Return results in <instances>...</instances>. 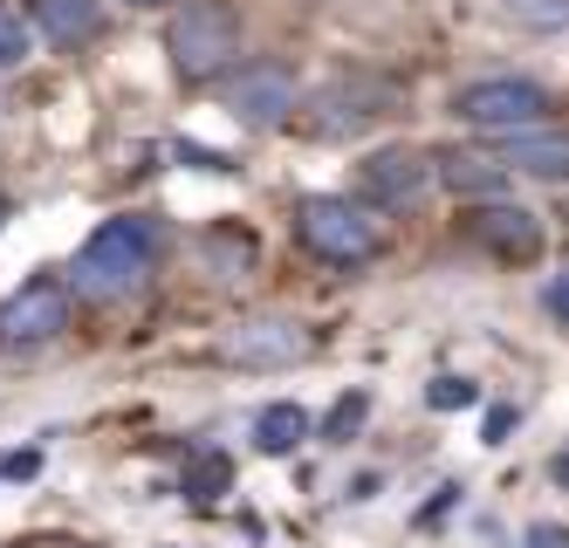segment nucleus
<instances>
[{
  "label": "nucleus",
  "mask_w": 569,
  "mask_h": 548,
  "mask_svg": "<svg viewBox=\"0 0 569 548\" xmlns=\"http://www.w3.org/2000/svg\"><path fill=\"white\" fill-rule=\"evenodd\" d=\"M158 255H166V227L151 213H117L76 247L69 288L83 295V302H124V295H138L158 275Z\"/></svg>",
  "instance_id": "f257e3e1"
},
{
  "label": "nucleus",
  "mask_w": 569,
  "mask_h": 548,
  "mask_svg": "<svg viewBox=\"0 0 569 548\" xmlns=\"http://www.w3.org/2000/svg\"><path fill=\"white\" fill-rule=\"evenodd\" d=\"M296 240L322 268H371L385 255V233H378V213L363 199H337V192H309L296 206Z\"/></svg>",
  "instance_id": "f03ea898"
},
{
  "label": "nucleus",
  "mask_w": 569,
  "mask_h": 548,
  "mask_svg": "<svg viewBox=\"0 0 569 548\" xmlns=\"http://www.w3.org/2000/svg\"><path fill=\"white\" fill-rule=\"evenodd\" d=\"M166 56L179 69V82H220L240 56V21L227 0H186L166 28Z\"/></svg>",
  "instance_id": "7ed1b4c3"
},
{
  "label": "nucleus",
  "mask_w": 569,
  "mask_h": 548,
  "mask_svg": "<svg viewBox=\"0 0 569 548\" xmlns=\"http://www.w3.org/2000/svg\"><path fill=\"white\" fill-rule=\"evenodd\" d=\"M453 117L487 138H508V131H528V123H549V90L536 76H480L453 97Z\"/></svg>",
  "instance_id": "20e7f679"
},
{
  "label": "nucleus",
  "mask_w": 569,
  "mask_h": 548,
  "mask_svg": "<svg viewBox=\"0 0 569 548\" xmlns=\"http://www.w3.org/2000/svg\"><path fill=\"white\" fill-rule=\"evenodd\" d=\"M69 309H76V288L56 281V275H34L21 281L8 302H0V350H42L69 329Z\"/></svg>",
  "instance_id": "39448f33"
},
{
  "label": "nucleus",
  "mask_w": 569,
  "mask_h": 548,
  "mask_svg": "<svg viewBox=\"0 0 569 548\" xmlns=\"http://www.w3.org/2000/svg\"><path fill=\"white\" fill-rule=\"evenodd\" d=\"M220 357L240 363V370H296V363L316 357V329L296 322V316H248V322L227 329Z\"/></svg>",
  "instance_id": "423d86ee"
},
{
  "label": "nucleus",
  "mask_w": 569,
  "mask_h": 548,
  "mask_svg": "<svg viewBox=\"0 0 569 548\" xmlns=\"http://www.w3.org/2000/svg\"><path fill=\"white\" fill-rule=\"evenodd\" d=\"M432 158L426 151H405V145H385L357 165V199L371 206V213H405V206H419L426 186H432Z\"/></svg>",
  "instance_id": "0eeeda50"
},
{
  "label": "nucleus",
  "mask_w": 569,
  "mask_h": 548,
  "mask_svg": "<svg viewBox=\"0 0 569 548\" xmlns=\"http://www.w3.org/2000/svg\"><path fill=\"white\" fill-rule=\"evenodd\" d=\"M227 110L254 131H274V123L296 117V69L289 62H240L227 76Z\"/></svg>",
  "instance_id": "6e6552de"
},
{
  "label": "nucleus",
  "mask_w": 569,
  "mask_h": 548,
  "mask_svg": "<svg viewBox=\"0 0 569 548\" xmlns=\"http://www.w3.org/2000/svg\"><path fill=\"white\" fill-rule=\"evenodd\" d=\"M467 233L495 261H542V247H549L542 213H528V206H515V199H480L467 213Z\"/></svg>",
  "instance_id": "1a4fd4ad"
},
{
  "label": "nucleus",
  "mask_w": 569,
  "mask_h": 548,
  "mask_svg": "<svg viewBox=\"0 0 569 548\" xmlns=\"http://www.w3.org/2000/svg\"><path fill=\"white\" fill-rule=\"evenodd\" d=\"M495 158L508 165V172H528L542 186H569V131L562 123H528V131L495 138Z\"/></svg>",
  "instance_id": "9d476101"
},
{
  "label": "nucleus",
  "mask_w": 569,
  "mask_h": 548,
  "mask_svg": "<svg viewBox=\"0 0 569 548\" xmlns=\"http://www.w3.org/2000/svg\"><path fill=\"white\" fill-rule=\"evenodd\" d=\"M316 110H330V117H316V131L337 138V131H357V123H371V117H391L398 110V90H391V82H378V76H350Z\"/></svg>",
  "instance_id": "9b49d317"
},
{
  "label": "nucleus",
  "mask_w": 569,
  "mask_h": 548,
  "mask_svg": "<svg viewBox=\"0 0 569 548\" xmlns=\"http://www.w3.org/2000/svg\"><path fill=\"white\" fill-rule=\"evenodd\" d=\"M432 172L446 192H460V199H508V165L495 151H432Z\"/></svg>",
  "instance_id": "f8f14e48"
},
{
  "label": "nucleus",
  "mask_w": 569,
  "mask_h": 548,
  "mask_svg": "<svg viewBox=\"0 0 569 548\" xmlns=\"http://www.w3.org/2000/svg\"><path fill=\"white\" fill-rule=\"evenodd\" d=\"M28 14L56 49H90L103 34V0H28Z\"/></svg>",
  "instance_id": "ddd939ff"
},
{
  "label": "nucleus",
  "mask_w": 569,
  "mask_h": 548,
  "mask_svg": "<svg viewBox=\"0 0 569 548\" xmlns=\"http://www.w3.org/2000/svg\"><path fill=\"white\" fill-rule=\"evenodd\" d=\"M309 432H316V426H309V411H302V405H289V398L268 405V411H254V446H261L268 459H289Z\"/></svg>",
  "instance_id": "4468645a"
},
{
  "label": "nucleus",
  "mask_w": 569,
  "mask_h": 548,
  "mask_svg": "<svg viewBox=\"0 0 569 548\" xmlns=\"http://www.w3.org/2000/svg\"><path fill=\"white\" fill-rule=\"evenodd\" d=\"M363 418H371V391H343V398L330 405V418H322V439H330V446H350Z\"/></svg>",
  "instance_id": "2eb2a0df"
},
{
  "label": "nucleus",
  "mask_w": 569,
  "mask_h": 548,
  "mask_svg": "<svg viewBox=\"0 0 569 548\" xmlns=\"http://www.w3.org/2000/svg\"><path fill=\"white\" fill-rule=\"evenodd\" d=\"M521 28H569V0H501Z\"/></svg>",
  "instance_id": "dca6fc26"
},
{
  "label": "nucleus",
  "mask_w": 569,
  "mask_h": 548,
  "mask_svg": "<svg viewBox=\"0 0 569 548\" xmlns=\"http://www.w3.org/2000/svg\"><path fill=\"white\" fill-rule=\"evenodd\" d=\"M28 41H34V34H28V21H21V14L8 8V0H0V69L28 62Z\"/></svg>",
  "instance_id": "f3484780"
},
{
  "label": "nucleus",
  "mask_w": 569,
  "mask_h": 548,
  "mask_svg": "<svg viewBox=\"0 0 569 548\" xmlns=\"http://www.w3.org/2000/svg\"><path fill=\"white\" fill-rule=\"evenodd\" d=\"M480 391L467 385V377H432V385H426V405L432 411H460V405H473Z\"/></svg>",
  "instance_id": "a211bd4d"
},
{
  "label": "nucleus",
  "mask_w": 569,
  "mask_h": 548,
  "mask_svg": "<svg viewBox=\"0 0 569 548\" xmlns=\"http://www.w3.org/2000/svg\"><path fill=\"white\" fill-rule=\"evenodd\" d=\"M220 487H227V459H220V452H207V459H199V467L186 474V494H192V500H213Z\"/></svg>",
  "instance_id": "6ab92c4d"
},
{
  "label": "nucleus",
  "mask_w": 569,
  "mask_h": 548,
  "mask_svg": "<svg viewBox=\"0 0 569 548\" xmlns=\"http://www.w3.org/2000/svg\"><path fill=\"white\" fill-rule=\"evenodd\" d=\"M542 309H549L556 322H569V268H562V275H549V288H542Z\"/></svg>",
  "instance_id": "aec40b11"
},
{
  "label": "nucleus",
  "mask_w": 569,
  "mask_h": 548,
  "mask_svg": "<svg viewBox=\"0 0 569 548\" xmlns=\"http://www.w3.org/2000/svg\"><path fill=\"white\" fill-rule=\"evenodd\" d=\"M515 432V405H495V411H487V446H501Z\"/></svg>",
  "instance_id": "412c9836"
},
{
  "label": "nucleus",
  "mask_w": 569,
  "mask_h": 548,
  "mask_svg": "<svg viewBox=\"0 0 569 548\" xmlns=\"http://www.w3.org/2000/svg\"><path fill=\"white\" fill-rule=\"evenodd\" d=\"M521 548H569V528L542 521V528H528V541H521Z\"/></svg>",
  "instance_id": "4be33fe9"
},
{
  "label": "nucleus",
  "mask_w": 569,
  "mask_h": 548,
  "mask_svg": "<svg viewBox=\"0 0 569 548\" xmlns=\"http://www.w3.org/2000/svg\"><path fill=\"white\" fill-rule=\"evenodd\" d=\"M549 474H556V487H569V452H556V467H549Z\"/></svg>",
  "instance_id": "5701e85b"
},
{
  "label": "nucleus",
  "mask_w": 569,
  "mask_h": 548,
  "mask_svg": "<svg viewBox=\"0 0 569 548\" xmlns=\"http://www.w3.org/2000/svg\"><path fill=\"white\" fill-rule=\"evenodd\" d=\"M131 8H166V0H131Z\"/></svg>",
  "instance_id": "b1692460"
},
{
  "label": "nucleus",
  "mask_w": 569,
  "mask_h": 548,
  "mask_svg": "<svg viewBox=\"0 0 569 548\" xmlns=\"http://www.w3.org/2000/svg\"><path fill=\"white\" fill-rule=\"evenodd\" d=\"M0 220H8V199H0Z\"/></svg>",
  "instance_id": "393cba45"
}]
</instances>
